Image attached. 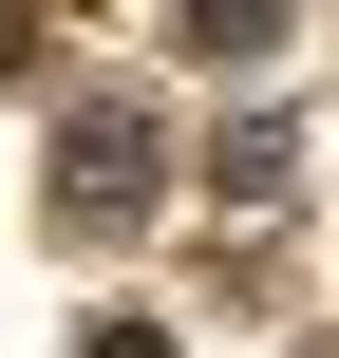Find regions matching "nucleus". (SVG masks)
<instances>
[{
	"instance_id": "1",
	"label": "nucleus",
	"mask_w": 339,
	"mask_h": 358,
	"mask_svg": "<svg viewBox=\"0 0 339 358\" xmlns=\"http://www.w3.org/2000/svg\"><path fill=\"white\" fill-rule=\"evenodd\" d=\"M57 208H75V227H151V113L94 94V113L57 132Z\"/></svg>"
},
{
	"instance_id": "2",
	"label": "nucleus",
	"mask_w": 339,
	"mask_h": 358,
	"mask_svg": "<svg viewBox=\"0 0 339 358\" xmlns=\"http://www.w3.org/2000/svg\"><path fill=\"white\" fill-rule=\"evenodd\" d=\"M189 38H208V57H264V38H283V0H189Z\"/></svg>"
},
{
	"instance_id": "3",
	"label": "nucleus",
	"mask_w": 339,
	"mask_h": 358,
	"mask_svg": "<svg viewBox=\"0 0 339 358\" xmlns=\"http://www.w3.org/2000/svg\"><path fill=\"white\" fill-rule=\"evenodd\" d=\"M75 358H170V340H151V321H94V340H75Z\"/></svg>"
}]
</instances>
